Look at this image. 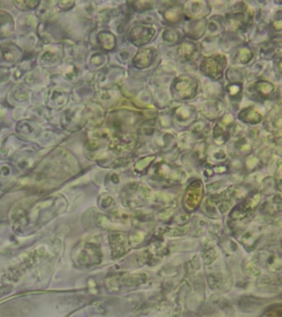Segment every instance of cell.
<instances>
[{
	"instance_id": "6da1fadb",
	"label": "cell",
	"mask_w": 282,
	"mask_h": 317,
	"mask_svg": "<svg viewBox=\"0 0 282 317\" xmlns=\"http://www.w3.org/2000/svg\"><path fill=\"white\" fill-rule=\"evenodd\" d=\"M199 81L192 75H180L171 84V95L178 100L193 99L199 93Z\"/></svg>"
},
{
	"instance_id": "7a4b0ae2",
	"label": "cell",
	"mask_w": 282,
	"mask_h": 317,
	"mask_svg": "<svg viewBox=\"0 0 282 317\" xmlns=\"http://www.w3.org/2000/svg\"><path fill=\"white\" fill-rule=\"evenodd\" d=\"M252 22V14L245 2H238L225 17V24L231 30L238 31L248 28Z\"/></svg>"
},
{
	"instance_id": "3957f363",
	"label": "cell",
	"mask_w": 282,
	"mask_h": 317,
	"mask_svg": "<svg viewBox=\"0 0 282 317\" xmlns=\"http://www.w3.org/2000/svg\"><path fill=\"white\" fill-rule=\"evenodd\" d=\"M227 66V57L225 54L218 53L205 57L200 64V70L205 76L213 81H220L225 74Z\"/></svg>"
},
{
	"instance_id": "277c9868",
	"label": "cell",
	"mask_w": 282,
	"mask_h": 317,
	"mask_svg": "<svg viewBox=\"0 0 282 317\" xmlns=\"http://www.w3.org/2000/svg\"><path fill=\"white\" fill-rule=\"evenodd\" d=\"M155 28L152 25L148 24H134L133 27L130 28L128 32L129 41L132 42L133 45L136 46H142L153 39L155 36Z\"/></svg>"
},
{
	"instance_id": "5b68a950",
	"label": "cell",
	"mask_w": 282,
	"mask_h": 317,
	"mask_svg": "<svg viewBox=\"0 0 282 317\" xmlns=\"http://www.w3.org/2000/svg\"><path fill=\"white\" fill-rule=\"evenodd\" d=\"M203 196V183L201 180H194L188 185L183 197L184 208L188 210H194L200 205Z\"/></svg>"
},
{
	"instance_id": "8992f818",
	"label": "cell",
	"mask_w": 282,
	"mask_h": 317,
	"mask_svg": "<svg viewBox=\"0 0 282 317\" xmlns=\"http://www.w3.org/2000/svg\"><path fill=\"white\" fill-rule=\"evenodd\" d=\"M183 14L193 20L205 19L209 14V6L205 1L187 2L183 7Z\"/></svg>"
},
{
	"instance_id": "52a82bcc",
	"label": "cell",
	"mask_w": 282,
	"mask_h": 317,
	"mask_svg": "<svg viewBox=\"0 0 282 317\" xmlns=\"http://www.w3.org/2000/svg\"><path fill=\"white\" fill-rule=\"evenodd\" d=\"M195 116L196 109L193 106L188 105L179 106V107L174 108L173 112H172V117H173L174 121L182 126L192 125V122L195 119Z\"/></svg>"
},
{
	"instance_id": "ba28073f",
	"label": "cell",
	"mask_w": 282,
	"mask_h": 317,
	"mask_svg": "<svg viewBox=\"0 0 282 317\" xmlns=\"http://www.w3.org/2000/svg\"><path fill=\"white\" fill-rule=\"evenodd\" d=\"M21 57V51L14 44H5L0 46V64L2 66H11L16 64Z\"/></svg>"
},
{
	"instance_id": "9c48e42d",
	"label": "cell",
	"mask_w": 282,
	"mask_h": 317,
	"mask_svg": "<svg viewBox=\"0 0 282 317\" xmlns=\"http://www.w3.org/2000/svg\"><path fill=\"white\" fill-rule=\"evenodd\" d=\"M154 58H155V51L153 49L151 48L141 49L136 56H134L132 60V65L138 70L148 69L150 65H152Z\"/></svg>"
},
{
	"instance_id": "30bf717a",
	"label": "cell",
	"mask_w": 282,
	"mask_h": 317,
	"mask_svg": "<svg viewBox=\"0 0 282 317\" xmlns=\"http://www.w3.org/2000/svg\"><path fill=\"white\" fill-rule=\"evenodd\" d=\"M155 174L157 176L161 177L163 180H169V181H181L183 179L184 174L181 170H178V168H172L171 166L167 163H160L159 166H157V168H155Z\"/></svg>"
},
{
	"instance_id": "8fae6325",
	"label": "cell",
	"mask_w": 282,
	"mask_h": 317,
	"mask_svg": "<svg viewBox=\"0 0 282 317\" xmlns=\"http://www.w3.org/2000/svg\"><path fill=\"white\" fill-rule=\"evenodd\" d=\"M203 112L208 119L214 120L216 119V118H221L224 116L225 107L223 101H221L220 99H212L205 104L203 107Z\"/></svg>"
},
{
	"instance_id": "7c38bea8",
	"label": "cell",
	"mask_w": 282,
	"mask_h": 317,
	"mask_svg": "<svg viewBox=\"0 0 282 317\" xmlns=\"http://www.w3.org/2000/svg\"><path fill=\"white\" fill-rule=\"evenodd\" d=\"M238 119L247 125H258L263 120V115L257 108L248 106L239 112Z\"/></svg>"
},
{
	"instance_id": "4fadbf2b",
	"label": "cell",
	"mask_w": 282,
	"mask_h": 317,
	"mask_svg": "<svg viewBox=\"0 0 282 317\" xmlns=\"http://www.w3.org/2000/svg\"><path fill=\"white\" fill-rule=\"evenodd\" d=\"M252 88V92L255 94L263 99H269L270 97L275 94L276 87L271 82L264 81V79H260V81L256 82L252 87L250 86V90Z\"/></svg>"
},
{
	"instance_id": "5bb4252c",
	"label": "cell",
	"mask_w": 282,
	"mask_h": 317,
	"mask_svg": "<svg viewBox=\"0 0 282 317\" xmlns=\"http://www.w3.org/2000/svg\"><path fill=\"white\" fill-rule=\"evenodd\" d=\"M207 29V19H199L192 20L188 25V37H191L193 39H200L204 36Z\"/></svg>"
},
{
	"instance_id": "9a60e30c",
	"label": "cell",
	"mask_w": 282,
	"mask_h": 317,
	"mask_svg": "<svg viewBox=\"0 0 282 317\" xmlns=\"http://www.w3.org/2000/svg\"><path fill=\"white\" fill-rule=\"evenodd\" d=\"M15 22L11 15L0 10V39H5L14 32Z\"/></svg>"
},
{
	"instance_id": "2e32d148",
	"label": "cell",
	"mask_w": 282,
	"mask_h": 317,
	"mask_svg": "<svg viewBox=\"0 0 282 317\" xmlns=\"http://www.w3.org/2000/svg\"><path fill=\"white\" fill-rule=\"evenodd\" d=\"M178 53L185 61H192L197 56V53H199V45L194 43V42L184 41L182 43H180Z\"/></svg>"
},
{
	"instance_id": "e0dca14e",
	"label": "cell",
	"mask_w": 282,
	"mask_h": 317,
	"mask_svg": "<svg viewBox=\"0 0 282 317\" xmlns=\"http://www.w3.org/2000/svg\"><path fill=\"white\" fill-rule=\"evenodd\" d=\"M163 19L169 23H178L182 19L183 7L181 5H172L162 11Z\"/></svg>"
},
{
	"instance_id": "ac0fdd59",
	"label": "cell",
	"mask_w": 282,
	"mask_h": 317,
	"mask_svg": "<svg viewBox=\"0 0 282 317\" xmlns=\"http://www.w3.org/2000/svg\"><path fill=\"white\" fill-rule=\"evenodd\" d=\"M230 137V133L228 129H227V126L223 125V124H217L215 127H214L213 130V140L216 143L217 146H223L228 141V139Z\"/></svg>"
},
{
	"instance_id": "d6986e66",
	"label": "cell",
	"mask_w": 282,
	"mask_h": 317,
	"mask_svg": "<svg viewBox=\"0 0 282 317\" xmlns=\"http://www.w3.org/2000/svg\"><path fill=\"white\" fill-rule=\"evenodd\" d=\"M252 58H254V53L250 48H248L247 45L241 46L235 53V56L233 57L234 62L236 64H242V65H246L249 63Z\"/></svg>"
},
{
	"instance_id": "ffe728a7",
	"label": "cell",
	"mask_w": 282,
	"mask_h": 317,
	"mask_svg": "<svg viewBox=\"0 0 282 317\" xmlns=\"http://www.w3.org/2000/svg\"><path fill=\"white\" fill-rule=\"evenodd\" d=\"M98 42L105 51H113L116 48V37L109 31H102L98 35Z\"/></svg>"
},
{
	"instance_id": "44dd1931",
	"label": "cell",
	"mask_w": 282,
	"mask_h": 317,
	"mask_svg": "<svg viewBox=\"0 0 282 317\" xmlns=\"http://www.w3.org/2000/svg\"><path fill=\"white\" fill-rule=\"evenodd\" d=\"M226 94L230 99L239 100L243 94V83L242 82H231L227 84L225 87Z\"/></svg>"
},
{
	"instance_id": "7402d4cb",
	"label": "cell",
	"mask_w": 282,
	"mask_h": 317,
	"mask_svg": "<svg viewBox=\"0 0 282 317\" xmlns=\"http://www.w3.org/2000/svg\"><path fill=\"white\" fill-rule=\"evenodd\" d=\"M60 51L56 50H48L45 52L42 53V56L40 57V62L43 65H53L60 61L61 56H60Z\"/></svg>"
},
{
	"instance_id": "603a6c76",
	"label": "cell",
	"mask_w": 282,
	"mask_h": 317,
	"mask_svg": "<svg viewBox=\"0 0 282 317\" xmlns=\"http://www.w3.org/2000/svg\"><path fill=\"white\" fill-rule=\"evenodd\" d=\"M162 40L166 42L167 44L174 45L176 43H179L180 36L178 32L173 30V29H166V30L162 32Z\"/></svg>"
},
{
	"instance_id": "cb8c5ba5",
	"label": "cell",
	"mask_w": 282,
	"mask_h": 317,
	"mask_svg": "<svg viewBox=\"0 0 282 317\" xmlns=\"http://www.w3.org/2000/svg\"><path fill=\"white\" fill-rule=\"evenodd\" d=\"M270 29L276 35H282V10L277 11L272 17L270 22Z\"/></svg>"
},
{
	"instance_id": "d4e9b609",
	"label": "cell",
	"mask_w": 282,
	"mask_h": 317,
	"mask_svg": "<svg viewBox=\"0 0 282 317\" xmlns=\"http://www.w3.org/2000/svg\"><path fill=\"white\" fill-rule=\"evenodd\" d=\"M206 155H207L208 158L210 159V161L217 162V163L224 162V161H226V159H227L226 152L223 149H216V150L209 151V152H207V153H206Z\"/></svg>"
},
{
	"instance_id": "484cf974",
	"label": "cell",
	"mask_w": 282,
	"mask_h": 317,
	"mask_svg": "<svg viewBox=\"0 0 282 317\" xmlns=\"http://www.w3.org/2000/svg\"><path fill=\"white\" fill-rule=\"evenodd\" d=\"M67 101V95L63 92L56 91L52 93L51 96V105H54V107H61L62 105L66 104Z\"/></svg>"
},
{
	"instance_id": "4316f807",
	"label": "cell",
	"mask_w": 282,
	"mask_h": 317,
	"mask_svg": "<svg viewBox=\"0 0 282 317\" xmlns=\"http://www.w3.org/2000/svg\"><path fill=\"white\" fill-rule=\"evenodd\" d=\"M235 148H236V150L239 152V153L248 154L250 153L251 151V142L250 140H248L247 138H242L241 140H238L236 142Z\"/></svg>"
},
{
	"instance_id": "83f0119b",
	"label": "cell",
	"mask_w": 282,
	"mask_h": 317,
	"mask_svg": "<svg viewBox=\"0 0 282 317\" xmlns=\"http://www.w3.org/2000/svg\"><path fill=\"white\" fill-rule=\"evenodd\" d=\"M154 159H155L154 155H149V156H147V158H142L136 163L134 168H136V171L139 172V173L145 172L147 168H148V167L150 166V164L153 162Z\"/></svg>"
},
{
	"instance_id": "f1b7e54d",
	"label": "cell",
	"mask_w": 282,
	"mask_h": 317,
	"mask_svg": "<svg viewBox=\"0 0 282 317\" xmlns=\"http://www.w3.org/2000/svg\"><path fill=\"white\" fill-rule=\"evenodd\" d=\"M106 62H107V56H106V54L102 53V52L95 53L94 56H93L92 58H91V63L95 67L103 66Z\"/></svg>"
},
{
	"instance_id": "f546056e",
	"label": "cell",
	"mask_w": 282,
	"mask_h": 317,
	"mask_svg": "<svg viewBox=\"0 0 282 317\" xmlns=\"http://www.w3.org/2000/svg\"><path fill=\"white\" fill-rule=\"evenodd\" d=\"M206 30H207L210 35H218V33L223 30V28L217 19H210L209 21H207V29H206Z\"/></svg>"
},
{
	"instance_id": "4dcf8cb0",
	"label": "cell",
	"mask_w": 282,
	"mask_h": 317,
	"mask_svg": "<svg viewBox=\"0 0 282 317\" xmlns=\"http://www.w3.org/2000/svg\"><path fill=\"white\" fill-rule=\"evenodd\" d=\"M208 129V125H206L205 122L200 121V122H195L192 126V133L193 134H203Z\"/></svg>"
},
{
	"instance_id": "1f68e13d",
	"label": "cell",
	"mask_w": 282,
	"mask_h": 317,
	"mask_svg": "<svg viewBox=\"0 0 282 317\" xmlns=\"http://www.w3.org/2000/svg\"><path fill=\"white\" fill-rule=\"evenodd\" d=\"M15 5L20 8V10H32L37 8V6L39 5V2L37 1H18L15 2Z\"/></svg>"
},
{
	"instance_id": "d6a6232c",
	"label": "cell",
	"mask_w": 282,
	"mask_h": 317,
	"mask_svg": "<svg viewBox=\"0 0 282 317\" xmlns=\"http://www.w3.org/2000/svg\"><path fill=\"white\" fill-rule=\"evenodd\" d=\"M259 163L260 161L257 158H255V156H249V158L246 160V167L249 168V170H254Z\"/></svg>"
},
{
	"instance_id": "836d02e7",
	"label": "cell",
	"mask_w": 282,
	"mask_h": 317,
	"mask_svg": "<svg viewBox=\"0 0 282 317\" xmlns=\"http://www.w3.org/2000/svg\"><path fill=\"white\" fill-rule=\"evenodd\" d=\"M56 5L60 7L62 10H69L75 5V3L74 2H57Z\"/></svg>"
},
{
	"instance_id": "e575fe53",
	"label": "cell",
	"mask_w": 282,
	"mask_h": 317,
	"mask_svg": "<svg viewBox=\"0 0 282 317\" xmlns=\"http://www.w3.org/2000/svg\"><path fill=\"white\" fill-rule=\"evenodd\" d=\"M212 170H213V172H216V173H224L228 170V168H227V167L221 166V167H214V168H212Z\"/></svg>"
},
{
	"instance_id": "d590c367",
	"label": "cell",
	"mask_w": 282,
	"mask_h": 317,
	"mask_svg": "<svg viewBox=\"0 0 282 317\" xmlns=\"http://www.w3.org/2000/svg\"><path fill=\"white\" fill-rule=\"evenodd\" d=\"M277 67H278V71H279L280 73L282 74V57L279 58V61H278V63H277Z\"/></svg>"
},
{
	"instance_id": "8d00e7d4",
	"label": "cell",
	"mask_w": 282,
	"mask_h": 317,
	"mask_svg": "<svg viewBox=\"0 0 282 317\" xmlns=\"http://www.w3.org/2000/svg\"><path fill=\"white\" fill-rule=\"evenodd\" d=\"M281 188H282V184H281Z\"/></svg>"
}]
</instances>
